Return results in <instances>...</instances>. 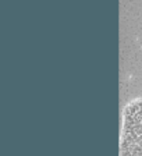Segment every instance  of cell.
<instances>
[{
	"label": "cell",
	"mask_w": 142,
	"mask_h": 156,
	"mask_svg": "<svg viewBox=\"0 0 142 156\" xmlns=\"http://www.w3.org/2000/svg\"><path fill=\"white\" fill-rule=\"evenodd\" d=\"M120 156H142V99H135L124 107Z\"/></svg>",
	"instance_id": "cell-1"
}]
</instances>
